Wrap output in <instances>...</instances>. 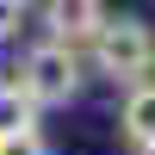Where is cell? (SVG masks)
Returning <instances> with one entry per match:
<instances>
[{
  "label": "cell",
  "instance_id": "7a4b0ae2",
  "mask_svg": "<svg viewBox=\"0 0 155 155\" xmlns=\"http://www.w3.org/2000/svg\"><path fill=\"white\" fill-rule=\"evenodd\" d=\"M81 50L74 44H56V37H44V44H31L19 56V87L37 99V106H68L74 93H81Z\"/></svg>",
  "mask_w": 155,
  "mask_h": 155
},
{
  "label": "cell",
  "instance_id": "52a82bcc",
  "mask_svg": "<svg viewBox=\"0 0 155 155\" xmlns=\"http://www.w3.org/2000/svg\"><path fill=\"white\" fill-rule=\"evenodd\" d=\"M25 25V0H0V44H12Z\"/></svg>",
  "mask_w": 155,
  "mask_h": 155
},
{
  "label": "cell",
  "instance_id": "8992f818",
  "mask_svg": "<svg viewBox=\"0 0 155 155\" xmlns=\"http://www.w3.org/2000/svg\"><path fill=\"white\" fill-rule=\"evenodd\" d=\"M0 155H50V143H44V130H12V137H0Z\"/></svg>",
  "mask_w": 155,
  "mask_h": 155
},
{
  "label": "cell",
  "instance_id": "ba28073f",
  "mask_svg": "<svg viewBox=\"0 0 155 155\" xmlns=\"http://www.w3.org/2000/svg\"><path fill=\"white\" fill-rule=\"evenodd\" d=\"M137 155H155V149H137Z\"/></svg>",
  "mask_w": 155,
  "mask_h": 155
},
{
  "label": "cell",
  "instance_id": "3957f363",
  "mask_svg": "<svg viewBox=\"0 0 155 155\" xmlns=\"http://www.w3.org/2000/svg\"><path fill=\"white\" fill-rule=\"evenodd\" d=\"M37 25H44V37H56V44L87 50L93 31L106 25V0H37Z\"/></svg>",
  "mask_w": 155,
  "mask_h": 155
},
{
  "label": "cell",
  "instance_id": "5b68a950",
  "mask_svg": "<svg viewBox=\"0 0 155 155\" xmlns=\"http://www.w3.org/2000/svg\"><path fill=\"white\" fill-rule=\"evenodd\" d=\"M37 99L25 93L19 81H0V137H12V130H37Z\"/></svg>",
  "mask_w": 155,
  "mask_h": 155
},
{
  "label": "cell",
  "instance_id": "277c9868",
  "mask_svg": "<svg viewBox=\"0 0 155 155\" xmlns=\"http://www.w3.org/2000/svg\"><path fill=\"white\" fill-rule=\"evenodd\" d=\"M118 130H124V143H130V149H155V74L130 81L124 112H118Z\"/></svg>",
  "mask_w": 155,
  "mask_h": 155
},
{
  "label": "cell",
  "instance_id": "6da1fadb",
  "mask_svg": "<svg viewBox=\"0 0 155 155\" xmlns=\"http://www.w3.org/2000/svg\"><path fill=\"white\" fill-rule=\"evenodd\" d=\"M87 56H93V68L106 74V81L130 87V81H143L155 68V25L137 19V12H118V19L106 12V25H99L93 44H87Z\"/></svg>",
  "mask_w": 155,
  "mask_h": 155
}]
</instances>
